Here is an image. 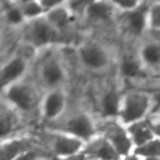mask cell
I'll return each mask as SVG.
<instances>
[{"label": "cell", "mask_w": 160, "mask_h": 160, "mask_svg": "<svg viewBox=\"0 0 160 160\" xmlns=\"http://www.w3.org/2000/svg\"><path fill=\"white\" fill-rule=\"evenodd\" d=\"M149 105V100L145 95L141 94H131L126 98L124 110L121 112V118L124 122H135L138 119H140Z\"/></svg>", "instance_id": "cell-1"}, {"label": "cell", "mask_w": 160, "mask_h": 160, "mask_svg": "<svg viewBox=\"0 0 160 160\" xmlns=\"http://www.w3.org/2000/svg\"><path fill=\"white\" fill-rule=\"evenodd\" d=\"M105 136L110 141V144L115 148L119 155H126L130 150L131 141L126 132L115 124H109L105 129Z\"/></svg>", "instance_id": "cell-2"}, {"label": "cell", "mask_w": 160, "mask_h": 160, "mask_svg": "<svg viewBox=\"0 0 160 160\" xmlns=\"http://www.w3.org/2000/svg\"><path fill=\"white\" fill-rule=\"evenodd\" d=\"M58 38L56 31L49 21L36 20L30 29V39L36 45H44L51 41H55Z\"/></svg>", "instance_id": "cell-3"}, {"label": "cell", "mask_w": 160, "mask_h": 160, "mask_svg": "<svg viewBox=\"0 0 160 160\" xmlns=\"http://www.w3.org/2000/svg\"><path fill=\"white\" fill-rule=\"evenodd\" d=\"M86 154L98 160H118L120 156L108 139H98L91 142L86 150Z\"/></svg>", "instance_id": "cell-4"}, {"label": "cell", "mask_w": 160, "mask_h": 160, "mask_svg": "<svg viewBox=\"0 0 160 160\" xmlns=\"http://www.w3.org/2000/svg\"><path fill=\"white\" fill-rule=\"evenodd\" d=\"M8 98L19 108L28 110L34 104V95L31 89L24 85H14L8 91Z\"/></svg>", "instance_id": "cell-5"}, {"label": "cell", "mask_w": 160, "mask_h": 160, "mask_svg": "<svg viewBox=\"0 0 160 160\" xmlns=\"http://www.w3.org/2000/svg\"><path fill=\"white\" fill-rule=\"evenodd\" d=\"M31 141L29 140H11L1 145V160H15L20 155L31 151Z\"/></svg>", "instance_id": "cell-6"}, {"label": "cell", "mask_w": 160, "mask_h": 160, "mask_svg": "<svg viewBox=\"0 0 160 160\" xmlns=\"http://www.w3.org/2000/svg\"><path fill=\"white\" fill-rule=\"evenodd\" d=\"M81 148V141L70 136H56L54 140V151L58 156H74Z\"/></svg>", "instance_id": "cell-7"}, {"label": "cell", "mask_w": 160, "mask_h": 160, "mask_svg": "<svg viewBox=\"0 0 160 160\" xmlns=\"http://www.w3.org/2000/svg\"><path fill=\"white\" fill-rule=\"evenodd\" d=\"M68 131L81 139H89L94 134V129L89 118L79 115L68 122Z\"/></svg>", "instance_id": "cell-8"}, {"label": "cell", "mask_w": 160, "mask_h": 160, "mask_svg": "<svg viewBox=\"0 0 160 160\" xmlns=\"http://www.w3.org/2000/svg\"><path fill=\"white\" fill-rule=\"evenodd\" d=\"M129 132H130L134 142L138 145V148L154 140L152 139V129L145 121H136V122L131 124L129 128Z\"/></svg>", "instance_id": "cell-9"}, {"label": "cell", "mask_w": 160, "mask_h": 160, "mask_svg": "<svg viewBox=\"0 0 160 160\" xmlns=\"http://www.w3.org/2000/svg\"><path fill=\"white\" fill-rule=\"evenodd\" d=\"M81 59L82 61L91 68H101L106 62L105 54L101 49L96 46H85L81 49Z\"/></svg>", "instance_id": "cell-10"}, {"label": "cell", "mask_w": 160, "mask_h": 160, "mask_svg": "<svg viewBox=\"0 0 160 160\" xmlns=\"http://www.w3.org/2000/svg\"><path fill=\"white\" fill-rule=\"evenodd\" d=\"M146 12H148V6L146 5H140V8L135 9L134 11L128 14V24L129 29H131L132 32L135 34H141L145 26V19H146Z\"/></svg>", "instance_id": "cell-11"}, {"label": "cell", "mask_w": 160, "mask_h": 160, "mask_svg": "<svg viewBox=\"0 0 160 160\" xmlns=\"http://www.w3.org/2000/svg\"><path fill=\"white\" fill-rule=\"evenodd\" d=\"M25 70V64L21 59H14L12 61H10L1 72V84L2 86L8 85L9 82H11L12 80H15L18 76H20Z\"/></svg>", "instance_id": "cell-12"}, {"label": "cell", "mask_w": 160, "mask_h": 160, "mask_svg": "<svg viewBox=\"0 0 160 160\" xmlns=\"http://www.w3.org/2000/svg\"><path fill=\"white\" fill-rule=\"evenodd\" d=\"M62 104H64V99L62 95L59 92H52L46 98L45 101V114L48 118H54L56 116L61 109H62Z\"/></svg>", "instance_id": "cell-13"}, {"label": "cell", "mask_w": 160, "mask_h": 160, "mask_svg": "<svg viewBox=\"0 0 160 160\" xmlns=\"http://www.w3.org/2000/svg\"><path fill=\"white\" fill-rule=\"evenodd\" d=\"M88 12L95 19H108L111 15V6L104 1H95L88 5Z\"/></svg>", "instance_id": "cell-14"}, {"label": "cell", "mask_w": 160, "mask_h": 160, "mask_svg": "<svg viewBox=\"0 0 160 160\" xmlns=\"http://www.w3.org/2000/svg\"><path fill=\"white\" fill-rule=\"evenodd\" d=\"M135 155L146 156L148 159H150V158H160V139H154V140L149 141L148 144L136 148Z\"/></svg>", "instance_id": "cell-15"}, {"label": "cell", "mask_w": 160, "mask_h": 160, "mask_svg": "<svg viewBox=\"0 0 160 160\" xmlns=\"http://www.w3.org/2000/svg\"><path fill=\"white\" fill-rule=\"evenodd\" d=\"M42 75H44L45 81L49 85H55L59 81H61V79H62V70H61V68L58 64L51 62V64H48L44 68Z\"/></svg>", "instance_id": "cell-16"}, {"label": "cell", "mask_w": 160, "mask_h": 160, "mask_svg": "<svg viewBox=\"0 0 160 160\" xmlns=\"http://www.w3.org/2000/svg\"><path fill=\"white\" fill-rule=\"evenodd\" d=\"M49 22L56 28H65L69 22V14L62 8H55L49 12Z\"/></svg>", "instance_id": "cell-17"}, {"label": "cell", "mask_w": 160, "mask_h": 160, "mask_svg": "<svg viewBox=\"0 0 160 160\" xmlns=\"http://www.w3.org/2000/svg\"><path fill=\"white\" fill-rule=\"evenodd\" d=\"M102 109L106 115H116L119 111V96L115 91H109L102 99Z\"/></svg>", "instance_id": "cell-18"}, {"label": "cell", "mask_w": 160, "mask_h": 160, "mask_svg": "<svg viewBox=\"0 0 160 160\" xmlns=\"http://www.w3.org/2000/svg\"><path fill=\"white\" fill-rule=\"evenodd\" d=\"M142 56L149 64L159 62L160 61V46L159 45H154V44L145 46L144 51H142Z\"/></svg>", "instance_id": "cell-19"}, {"label": "cell", "mask_w": 160, "mask_h": 160, "mask_svg": "<svg viewBox=\"0 0 160 160\" xmlns=\"http://www.w3.org/2000/svg\"><path fill=\"white\" fill-rule=\"evenodd\" d=\"M14 118L10 112H8L5 109L1 110V118H0V124H1V136H5L8 132L11 131L14 126Z\"/></svg>", "instance_id": "cell-20"}, {"label": "cell", "mask_w": 160, "mask_h": 160, "mask_svg": "<svg viewBox=\"0 0 160 160\" xmlns=\"http://www.w3.org/2000/svg\"><path fill=\"white\" fill-rule=\"evenodd\" d=\"M42 6L40 2H34V1H29V2H25L24 6H22V12L24 15L26 16H38L39 14L42 12Z\"/></svg>", "instance_id": "cell-21"}, {"label": "cell", "mask_w": 160, "mask_h": 160, "mask_svg": "<svg viewBox=\"0 0 160 160\" xmlns=\"http://www.w3.org/2000/svg\"><path fill=\"white\" fill-rule=\"evenodd\" d=\"M121 71L126 76H135L139 72V65L132 59H125L121 64Z\"/></svg>", "instance_id": "cell-22"}, {"label": "cell", "mask_w": 160, "mask_h": 160, "mask_svg": "<svg viewBox=\"0 0 160 160\" xmlns=\"http://www.w3.org/2000/svg\"><path fill=\"white\" fill-rule=\"evenodd\" d=\"M150 20L154 28H160V4H156L155 6H152Z\"/></svg>", "instance_id": "cell-23"}, {"label": "cell", "mask_w": 160, "mask_h": 160, "mask_svg": "<svg viewBox=\"0 0 160 160\" xmlns=\"http://www.w3.org/2000/svg\"><path fill=\"white\" fill-rule=\"evenodd\" d=\"M21 19H22L21 10H19V9H11V10H9V12H8V20H9V22L18 24V22L21 21Z\"/></svg>", "instance_id": "cell-24"}, {"label": "cell", "mask_w": 160, "mask_h": 160, "mask_svg": "<svg viewBox=\"0 0 160 160\" xmlns=\"http://www.w3.org/2000/svg\"><path fill=\"white\" fill-rule=\"evenodd\" d=\"M114 4H116L118 6L124 8L126 10H131L139 5V2H136V1H114Z\"/></svg>", "instance_id": "cell-25"}, {"label": "cell", "mask_w": 160, "mask_h": 160, "mask_svg": "<svg viewBox=\"0 0 160 160\" xmlns=\"http://www.w3.org/2000/svg\"><path fill=\"white\" fill-rule=\"evenodd\" d=\"M39 156V152L35 151V150H31V151H28L22 155H20L18 159L15 160H36V158Z\"/></svg>", "instance_id": "cell-26"}, {"label": "cell", "mask_w": 160, "mask_h": 160, "mask_svg": "<svg viewBox=\"0 0 160 160\" xmlns=\"http://www.w3.org/2000/svg\"><path fill=\"white\" fill-rule=\"evenodd\" d=\"M154 99H155V104H156V108L158 109H160V89L155 92V96H154Z\"/></svg>", "instance_id": "cell-27"}, {"label": "cell", "mask_w": 160, "mask_h": 160, "mask_svg": "<svg viewBox=\"0 0 160 160\" xmlns=\"http://www.w3.org/2000/svg\"><path fill=\"white\" fill-rule=\"evenodd\" d=\"M64 160H84V155H74V156H70Z\"/></svg>", "instance_id": "cell-28"}, {"label": "cell", "mask_w": 160, "mask_h": 160, "mask_svg": "<svg viewBox=\"0 0 160 160\" xmlns=\"http://www.w3.org/2000/svg\"><path fill=\"white\" fill-rule=\"evenodd\" d=\"M154 131H155L156 134H159V135H160V126H156V128H154Z\"/></svg>", "instance_id": "cell-29"}, {"label": "cell", "mask_w": 160, "mask_h": 160, "mask_svg": "<svg viewBox=\"0 0 160 160\" xmlns=\"http://www.w3.org/2000/svg\"><path fill=\"white\" fill-rule=\"evenodd\" d=\"M126 160H139L136 156H129V158H126Z\"/></svg>", "instance_id": "cell-30"}, {"label": "cell", "mask_w": 160, "mask_h": 160, "mask_svg": "<svg viewBox=\"0 0 160 160\" xmlns=\"http://www.w3.org/2000/svg\"><path fill=\"white\" fill-rule=\"evenodd\" d=\"M146 160H160V158H150V159H146Z\"/></svg>", "instance_id": "cell-31"}]
</instances>
